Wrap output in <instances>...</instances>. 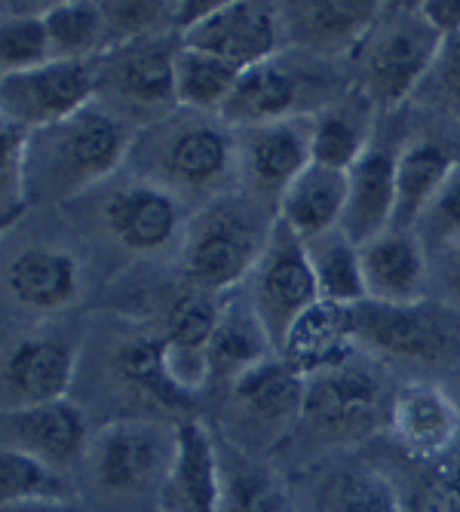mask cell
Instances as JSON below:
<instances>
[{
  "mask_svg": "<svg viewBox=\"0 0 460 512\" xmlns=\"http://www.w3.org/2000/svg\"><path fill=\"white\" fill-rule=\"evenodd\" d=\"M132 148V129L105 105H89L65 123L31 132L28 191L31 203L68 200L120 169Z\"/></svg>",
  "mask_w": 460,
  "mask_h": 512,
  "instance_id": "6da1fadb",
  "label": "cell"
},
{
  "mask_svg": "<svg viewBox=\"0 0 460 512\" xmlns=\"http://www.w3.org/2000/svg\"><path fill=\"white\" fill-rule=\"evenodd\" d=\"M273 218L267 221L258 203L246 197H212L184 227V273L191 286L206 295H221L240 286L258 267L270 240Z\"/></svg>",
  "mask_w": 460,
  "mask_h": 512,
  "instance_id": "7a4b0ae2",
  "label": "cell"
},
{
  "mask_svg": "<svg viewBox=\"0 0 460 512\" xmlns=\"http://www.w3.org/2000/svg\"><path fill=\"white\" fill-rule=\"evenodd\" d=\"M384 10V7H381ZM378 16L375 28L362 40V92L375 108H399L421 77L439 62L442 37L424 22L418 4H393Z\"/></svg>",
  "mask_w": 460,
  "mask_h": 512,
  "instance_id": "3957f363",
  "label": "cell"
},
{
  "mask_svg": "<svg viewBox=\"0 0 460 512\" xmlns=\"http://www.w3.org/2000/svg\"><path fill=\"white\" fill-rule=\"evenodd\" d=\"M181 50L178 34H145L126 43H114L96 59L99 62V96H105L123 120H163L172 108H178L175 99V59Z\"/></svg>",
  "mask_w": 460,
  "mask_h": 512,
  "instance_id": "277c9868",
  "label": "cell"
},
{
  "mask_svg": "<svg viewBox=\"0 0 460 512\" xmlns=\"http://www.w3.org/2000/svg\"><path fill=\"white\" fill-rule=\"evenodd\" d=\"M175 451V427L154 421H111L89 442L86 460L108 494L160 491Z\"/></svg>",
  "mask_w": 460,
  "mask_h": 512,
  "instance_id": "5b68a950",
  "label": "cell"
},
{
  "mask_svg": "<svg viewBox=\"0 0 460 512\" xmlns=\"http://www.w3.org/2000/svg\"><path fill=\"white\" fill-rule=\"evenodd\" d=\"M249 301L258 310L261 322L267 325L276 350L283 347L295 319L319 301L307 246L276 215L264 255L252 270Z\"/></svg>",
  "mask_w": 460,
  "mask_h": 512,
  "instance_id": "8992f818",
  "label": "cell"
},
{
  "mask_svg": "<svg viewBox=\"0 0 460 512\" xmlns=\"http://www.w3.org/2000/svg\"><path fill=\"white\" fill-rule=\"evenodd\" d=\"M230 408L240 430L234 445L243 451L270 448L301 421L304 378L276 353L230 384Z\"/></svg>",
  "mask_w": 460,
  "mask_h": 512,
  "instance_id": "52a82bcc",
  "label": "cell"
},
{
  "mask_svg": "<svg viewBox=\"0 0 460 512\" xmlns=\"http://www.w3.org/2000/svg\"><path fill=\"white\" fill-rule=\"evenodd\" d=\"M4 120L19 123L31 132L71 120L74 114L96 105L99 99V62H59L10 74L0 83Z\"/></svg>",
  "mask_w": 460,
  "mask_h": 512,
  "instance_id": "ba28073f",
  "label": "cell"
},
{
  "mask_svg": "<svg viewBox=\"0 0 460 512\" xmlns=\"http://www.w3.org/2000/svg\"><path fill=\"white\" fill-rule=\"evenodd\" d=\"M359 344L375 347L378 353L411 359V362H445L460 356V313L448 307H356Z\"/></svg>",
  "mask_w": 460,
  "mask_h": 512,
  "instance_id": "9c48e42d",
  "label": "cell"
},
{
  "mask_svg": "<svg viewBox=\"0 0 460 512\" xmlns=\"http://www.w3.org/2000/svg\"><path fill=\"white\" fill-rule=\"evenodd\" d=\"M381 378L359 356L341 368L322 371L304 381V414L301 421L322 436L353 439L378 424Z\"/></svg>",
  "mask_w": 460,
  "mask_h": 512,
  "instance_id": "30bf717a",
  "label": "cell"
},
{
  "mask_svg": "<svg viewBox=\"0 0 460 512\" xmlns=\"http://www.w3.org/2000/svg\"><path fill=\"white\" fill-rule=\"evenodd\" d=\"M160 169L172 181V191L184 194H212L230 175L237 154V138L221 117L194 114V120L178 123L157 142Z\"/></svg>",
  "mask_w": 460,
  "mask_h": 512,
  "instance_id": "8fae6325",
  "label": "cell"
},
{
  "mask_svg": "<svg viewBox=\"0 0 460 512\" xmlns=\"http://www.w3.org/2000/svg\"><path fill=\"white\" fill-rule=\"evenodd\" d=\"M240 169L261 203H280L283 191L313 163V114L240 129Z\"/></svg>",
  "mask_w": 460,
  "mask_h": 512,
  "instance_id": "7c38bea8",
  "label": "cell"
},
{
  "mask_svg": "<svg viewBox=\"0 0 460 512\" xmlns=\"http://www.w3.org/2000/svg\"><path fill=\"white\" fill-rule=\"evenodd\" d=\"M280 37H283V13L273 4L230 0V4H221V10L212 19H206L200 28L184 34L181 43L221 56L246 71L252 65L276 59Z\"/></svg>",
  "mask_w": 460,
  "mask_h": 512,
  "instance_id": "4fadbf2b",
  "label": "cell"
},
{
  "mask_svg": "<svg viewBox=\"0 0 460 512\" xmlns=\"http://www.w3.org/2000/svg\"><path fill=\"white\" fill-rule=\"evenodd\" d=\"M157 500L160 512H218L221 454L203 421L175 424V451Z\"/></svg>",
  "mask_w": 460,
  "mask_h": 512,
  "instance_id": "5bb4252c",
  "label": "cell"
},
{
  "mask_svg": "<svg viewBox=\"0 0 460 512\" xmlns=\"http://www.w3.org/2000/svg\"><path fill=\"white\" fill-rule=\"evenodd\" d=\"M4 448L25 451L56 470H65L89 451L86 417L71 399L4 411Z\"/></svg>",
  "mask_w": 460,
  "mask_h": 512,
  "instance_id": "9a60e30c",
  "label": "cell"
},
{
  "mask_svg": "<svg viewBox=\"0 0 460 512\" xmlns=\"http://www.w3.org/2000/svg\"><path fill=\"white\" fill-rule=\"evenodd\" d=\"M359 332H356V307H341L329 301H316L304 310L289 329L280 356L307 381L322 371L341 368L344 362L356 359L359 353Z\"/></svg>",
  "mask_w": 460,
  "mask_h": 512,
  "instance_id": "2e32d148",
  "label": "cell"
},
{
  "mask_svg": "<svg viewBox=\"0 0 460 512\" xmlns=\"http://www.w3.org/2000/svg\"><path fill=\"white\" fill-rule=\"evenodd\" d=\"M218 313H221V304H215V295H206L200 289L178 295L166 313L163 341H166L169 375L191 396H197L203 384L212 378L209 344L218 325Z\"/></svg>",
  "mask_w": 460,
  "mask_h": 512,
  "instance_id": "e0dca14e",
  "label": "cell"
},
{
  "mask_svg": "<svg viewBox=\"0 0 460 512\" xmlns=\"http://www.w3.org/2000/svg\"><path fill=\"white\" fill-rule=\"evenodd\" d=\"M362 249L365 301L381 307L421 304L427 292L424 243L408 230H387Z\"/></svg>",
  "mask_w": 460,
  "mask_h": 512,
  "instance_id": "ac0fdd59",
  "label": "cell"
},
{
  "mask_svg": "<svg viewBox=\"0 0 460 512\" xmlns=\"http://www.w3.org/2000/svg\"><path fill=\"white\" fill-rule=\"evenodd\" d=\"M390 430L408 457L430 463L451 451L460 433V411L442 387L408 384L393 396Z\"/></svg>",
  "mask_w": 460,
  "mask_h": 512,
  "instance_id": "d6986e66",
  "label": "cell"
},
{
  "mask_svg": "<svg viewBox=\"0 0 460 512\" xmlns=\"http://www.w3.org/2000/svg\"><path fill=\"white\" fill-rule=\"evenodd\" d=\"M402 148H390L387 142H372L362 160L347 172L350 191L341 230L356 243L365 246L375 237L393 230L396 215V160Z\"/></svg>",
  "mask_w": 460,
  "mask_h": 512,
  "instance_id": "ffe728a7",
  "label": "cell"
},
{
  "mask_svg": "<svg viewBox=\"0 0 460 512\" xmlns=\"http://www.w3.org/2000/svg\"><path fill=\"white\" fill-rule=\"evenodd\" d=\"M74 350L56 338H22L4 359V411L68 399Z\"/></svg>",
  "mask_w": 460,
  "mask_h": 512,
  "instance_id": "44dd1931",
  "label": "cell"
},
{
  "mask_svg": "<svg viewBox=\"0 0 460 512\" xmlns=\"http://www.w3.org/2000/svg\"><path fill=\"white\" fill-rule=\"evenodd\" d=\"M301 105H304V74L280 59H267L240 74L218 117L227 126L249 129L273 120L301 117L307 114Z\"/></svg>",
  "mask_w": 460,
  "mask_h": 512,
  "instance_id": "7402d4cb",
  "label": "cell"
},
{
  "mask_svg": "<svg viewBox=\"0 0 460 512\" xmlns=\"http://www.w3.org/2000/svg\"><path fill=\"white\" fill-rule=\"evenodd\" d=\"M350 175L341 169H329L310 163L276 203V218H280L301 243H310L329 230H338L347 209Z\"/></svg>",
  "mask_w": 460,
  "mask_h": 512,
  "instance_id": "603a6c76",
  "label": "cell"
},
{
  "mask_svg": "<svg viewBox=\"0 0 460 512\" xmlns=\"http://www.w3.org/2000/svg\"><path fill=\"white\" fill-rule=\"evenodd\" d=\"M105 224L120 246L154 252L163 249L181 227V200L160 184H132L108 200Z\"/></svg>",
  "mask_w": 460,
  "mask_h": 512,
  "instance_id": "cb8c5ba5",
  "label": "cell"
},
{
  "mask_svg": "<svg viewBox=\"0 0 460 512\" xmlns=\"http://www.w3.org/2000/svg\"><path fill=\"white\" fill-rule=\"evenodd\" d=\"M7 289L16 304L34 313H56L80 292L77 261L50 246H28L7 267Z\"/></svg>",
  "mask_w": 460,
  "mask_h": 512,
  "instance_id": "d4e9b609",
  "label": "cell"
},
{
  "mask_svg": "<svg viewBox=\"0 0 460 512\" xmlns=\"http://www.w3.org/2000/svg\"><path fill=\"white\" fill-rule=\"evenodd\" d=\"M375 102L362 89H350L338 102L313 114V163L350 172L372 148Z\"/></svg>",
  "mask_w": 460,
  "mask_h": 512,
  "instance_id": "484cf974",
  "label": "cell"
},
{
  "mask_svg": "<svg viewBox=\"0 0 460 512\" xmlns=\"http://www.w3.org/2000/svg\"><path fill=\"white\" fill-rule=\"evenodd\" d=\"M276 353L280 350H276L267 325L261 322L249 298H234L221 304L218 325L209 344L212 378L234 384L249 368L267 362Z\"/></svg>",
  "mask_w": 460,
  "mask_h": 512,
  "instance_id": "4316f807",
  "label": "cell"
},
{
  "mask_svg": "<svg viewBox=\"0 0 460 512\" xmlns=\"http://www.w3.org/2000/svg\"><path fill=\"white\" fill-rule=\"evenodd\" d=\"M460 157H454L445 145L421 138V142H408L399 151L396 160V215L393 230H408L414 234L421 215L439 194L448 172L454 169Z\"/></svg>",
  "mask_w": 460,
  "mask_h": 512,
  "instance_id": "83f0119b",
  "label": "cell"
},
{
  "mask_svg": "<svg viewBox=\"0 0 460 512\" xmlns=\"http://www.w3.org/2000/svg\"><path fill=\"white\" fill-rule=\"evenodd\" d=\"M114 368L120 381L135 393L148 399L157 408L166 411H188L194 408L197 396L184 393L172 375H169V365H166V341L163 335L154 332H138L132 338H126L117 353H114Z\"/></svg>",
  "mask_w": 460,
  "mask_h": 512,
  "instance_id": "f1b7e54d",
  "label": "cell"
},
{
  "mask_svg": "<svg viewBox=\"0 0 460 512\" xmlns=\"http://www.w3.org/2000/svg\"><path fill=\"white\" fill-rule=\"evenodd\" d=\"M221 454V500L218 512H289L286 485L267 463L218 439Z\"/></svg>",
  "mask_w": 460,
  "mask_h": 512,
  "instance_id": "f546056e",
  "label": "cell"
},
{
  "mask_svg": "<svg viewBox=\"0 0 460 512\" xmlns=\"http://www.w3.org/2000/svg\"><path fill=\"white\" fill-rule=\"evenodd\" d=\"M289 25L316 53H338L362 43L381 16V4H292Z\"/></svg>",
  "mask_w": 460,
  "mask_h": 512,
  "instance_id": "4dcf8cb0",
  "label": "cell"
},
{
  "mask_svg": "<svg viewBox=\"0 0 460 512\" xmlns=\"http://www.w3.org/2000/svg\"><path fill=\"white\" fill-rule=\"evenodd\" d=\"M240 74H243V68H237L234 62L181 43L178 59H175L178 108L191 111V114L218 117L230 99V92H234Z\"/></svg>",
  "mask_w": 460,
  "mask_h": 512,
  "instance_id": "1f68e13d",
  "label": "cell"
},
{
  "mask_svg": "<svg viewBox=\"0 0 460 512\" xmlns=\"http://www.w3.org/2000/svg\"><path fill=\"white\" fill-rule=\"evenodd\" d=\"M307 246V258L316 276L319 301L359 307L365 304V279H362V249L344 234V230H329Z\"/></svg>",
  "mask_w": 460,
  "mask_h": 512,
  "instance_id": "d6a6232c",
  "label": "cell"
},
{
  "mask_svg": "<svg viewBox=\"0 0 460 512\" xmlns=\"http://www.w3.org/2000/svg\"><path fill=\"white\" fill-rule=\"evenodd\" d=\"M50 50L59 62L99 59L108 50V28L102 4H50L43 10Z\"/></svg>",
  "mask_w": 460,
  "mask_h": 512,
  "instance_id": "836d02e7",
  "label": "cell"
},
{
  "mask_svg": "<svg viewBox=\"0 0 460 512\" xmlns=\"http://www.w3.org/2000/svg\"><path fill=\"white\" fill-rule=\"evenodd\" d=\"M71 497H74V485L65 479L62 470L16 448L0 451V503L4 506L53 503Z\"/></svg>",
  "mask_w": 460,
  "mask_h": 512,
  "instance_id": "e575fe53",
  "label": "cell"
},
{
  "mask_svg": "<svg viewBox=\"0 0 460 512\" xmlns=\"http://www.w3.org/2000/svg\"><path fill=\"white\" fill-rule=\"evenodd\" d=\"M319 512H402V497L375 470H344L322 485Z\"/></svg>",
  "mask_w": 460,
  "mask_h": 512,
  "instance_id": "d590c367",
  "label": "cell"
},
{
  "mask_svg": "<svg viewBox=\"0 0 460 512\" xmlns=\"http://www.w3.org/2000/svg\"><path fill=\"white\" fill-rule=\"evenodd\" d=\"M43 10L16 13L4 7V22H0V71H4V77L25 74L53 62Z\"/></svg>",
  "mask_w": 460,
  "mask_h": 512,
  "instance_id": "8d00e7d4",
  "label": "cell"
},
{
  "mask_svg": "<svg viewBox=\"0 0 460 512\" xmlns=\"http://www.w3.org/2000/svg\"><path fill=\"white\" fill-rule=\"evenodd\" d=\"M28 145L31 129L10 120L0 123V221L4 227H13L31 206Z\"/></svg>",
  "mask_w": 460,
  "mask_h": 512,
  "instance_id": "74e56055",
  "label": "cell"
},
{
  "mask_svg": "<svg viewBox=\"0 0 460 512\" xmlns=\"http://www.w3.org/2000/svg\"><path fill=\"white\" fill-rule=\"evenodd\" d=\"M402 512H460V454L430 460Z\"/></svg>",
  "mask_w": 460,
  "mask_h": 512,
  "instance_id": "f35d334b",
  "label": "cell"
},
{
  "mask_svg": "<svg viewBox=\"0 0 460 512\" xmlns=\"http://www.w3.org/2000/svg\"><path fill=\"white\" fill-rule=\"evenodd\" d=\"M414 237L424 243V249H454L460 243V160L448 172L445 184L427 212L421 215L418 227H414Z\"/></svg>",
  "mask_w": 460,
  "mask_h": 512,
  "instance_id": "ab89813d",
  "label": "cell"
},
{
  "mask_svg": "<svg viewBox=\"0 0 460 512\" xmlns=\"http://www.w3.org/2000/svg\"><path fill=\"white\" fill-rule=\"evenodd\" d=\"M102 13L108 28V46L157 34L160 19L169 22V4H102Z\"/></svg>",
  "mask_w": 460,
  "mask_h": 512,
  "instance_id": "60d3db41",
  "label": "cell"
},
{
  "mask_svg": "<svg viewBox=\"0 0 460 512\" xmlns=\"http://www.w3.org/2000/svg\"><path fill=\"white\" fill-rule=\"evenodd\" d=\"M418 10L442 40L460 34V0H424V4H418Z\"/></svg>",
  "mask_w": 460,
  "mask_h": 512,
  "instance_id": "b9f144b4",
  "label": "cell"
},
{
  "mask_svg": "<svg viewBox=\"0 0 460 512\" xmlns=\"http://www.w3.org/2000/svg\"><path fill=\"white\" fill-rule=\"evenodd\" d=\"M439 80L448 89V96L460 105V34L442 40V53H439Z\"/></svg>",
  "mask_w": 460,
  "mask_h": 512,
  "instance_id": "7bdbcfd3",
  "label": "cell"
},
{
  "mask_svg": "<svg viewBox=\"0 0 460 512\" xmlns=\"http://www.w3.org/2000/svg\"><path fill=\"white\" fill-rule=\"evenodd\" d=\"M0 512H80L71 500H53V503H19V506H4Z\"/></svg>",
  "mask_w": 460,
  "mask_h": 512,
  "instance_id": "ee69618b",
  "label": "cell"
},
{
  "mask_svg": "<svg viewBox=\"0 0 460 512\" xmlns=\"http://www.w3.org/2000/svg\"><path fill=\"white\" fill-rule=\"evenodd\" d=\"M448 267H451V276L460 283V243L454 249H448Z\"/></svg>",
  "mask_w": 460,
  "mask_h": 512,
  "instance_id": "f6af8a7d",
  "label": "cell"
}]
</instances>
